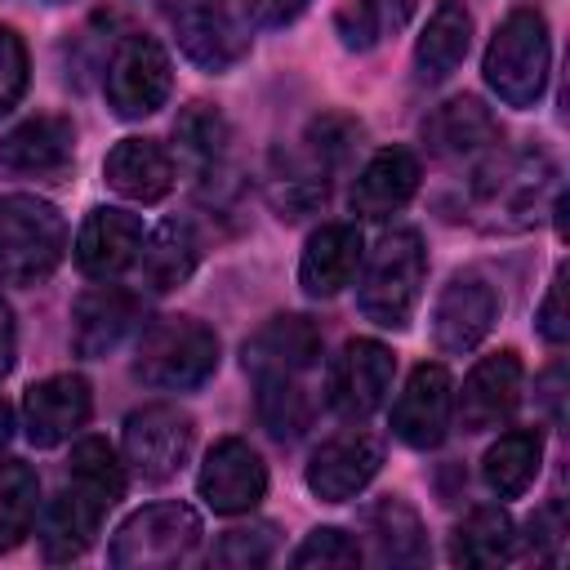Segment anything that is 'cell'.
<instances>
[{
    "instance_id": "cell-25",
    "label": "cell",
    "mask_w": 570,
    "mask_h": 570,
    "mask_svg": "<svg viewBox=\"0 0 570 570\" xmlns=\"http://www.w3.org/2000/svg\"><path fill=\"white\" fill-rule=\"evenodd\" d=\"M468 45H472V13L463 0H441L414 45V71L423 85H436L445 80L463 58H468Z\"/></svg>"
},
{
    "instance_id": "cell-30",
    "label": "cell",
    "mask_w": 570,
    "mask_h": 570,
    "mask_svg": "<svg viewBox=\"0 0 570 570\" xmlns=\"http://www.w3.org/2000/svg\"><path fill=\"white\" fill-rule=\"evenodd\" d=\"M67 485L80 490L85 499H94L102 512H111L125 499V463L116 459V450L102 436H85L71 450L67 463Z\"/></svg>"
},
{
    "instance_id": "cell-34",
    "label": "cell",
    "mask_w": 570,
    "mask_h": 570,
    "mask_svg": "<svg viewBox=\"0 0 570 570\" xmlns=\"http://www.w3.org/2000/svg\"><path fill=\"white\" fill-rule=\"evenodd\" d=\"M258 419L276 441H294L312 419L298 379H258Z\"/></svg>"
},
{
    "instance_id": "cell-7",
    "label": "cell",
    "mask_w": 570,
    "mask_h": 570,
    "mask_svg": "<svg viewBox=\"0 0 570 570\" xmlns=\"http://www.w3.org/2000/svg\"><path fill=\"white\" fill-rule=\"evenodd\" d=\"M169 53L151 36H125L107 62V107L120 120H142L169 98Z\"/></svg>"
},
{
    "instance_id": "cell-28",
    "label": "cell",
    "mask_w": 570,
    "mask_h": 570,
    "mask_svg": "<svg viewBox=\"0 0 570 570\" xmlns=\"http://www.w3.org/2000/svg\"><path fill=\"white\" fill-rule=\"evenodd\" d=\"M174 138H178V156L187 160V169L209 183L214 174H223L227 165V142H232V129L223 120V111H214L209 102H191L178 111L174 120Z\"/></svg>"
},
{
    "instance_id": "cell-35",
    "label": "cell",
    "mask_w": 570,
    "mask_h": 570,
    "mask_svg": "<svg viewBox=\"0 0 570 570\" xmlns=\"http://www.w3.org/2000/svg\"><path fill=\"white\" fill-rule=\"evenodd\" d=\"M272 552H276V525L258 521V525H245V530H227V534L214 543L209 561H214V566L245 570V566H263V561H272Z\"/></svg>"
},
{
    "instance_id": "cell-4",
    "label": "cell",
    "mask_w": 570,
    "mask_h": 570,
    "mask_svg": "<svg viewBox=\"0 0 570 570\" xmlns=\"http://www.w3.org/2000/svg\"><path fill=\"white\" fill-rule=\"evenodd\" d=\"M218 370V334L196 316L156 321L134 356V374L160 392H191Z\"/></svg>"
},
{
    "instance_id": "cell-36",
    "label": "cell",
    "mask_w": 570,
    "mask_h": 570,
    "mask_svg": "<svg viewBox=\"0 0 570 570\" xmlns=\"http://www.w3.org/2000/svg\"><path fill=\"white\" fill-rule=\"evenodd\" d=\"M289 561H294V566H321V570L356 566V561H361V543H356L347 530H338V525H321V530H312V534L294 548Z\"/></svg>"
},
{
    "instance_id": "cell-5",
    "label": "cell",
    "mask_w": 570,
    "mask_h": 570,
    "mask_svg": "<svg viewBox=\"0 0 570 570\" xmlns=\"http://www.w3.org/2000/svg\"><path fill=\"white\" fill-rule=\"evenodd\" d=\"M200 512L169 499V503H147L134 517L120 521V530L111 534V566L120 570H160V566H178L200 548Z\"/></svg>"
},
{
    "instance_id": "cell-6",
    "label": "cell",
    "mask_w": 570,
    "mask_h": 570,
    "mask_svg": "<svg viewBox=\"0 0 570 570\" xmlns=\"http://www.w3.org/2000/svg\"><path fill=\"white\" fill-rule=\"evenodd\" d=\"M169 27L178 36L183 58L214 76L232 71L254 45L245 0H174Z\"/></svg>"
},
{
    "instance_id": "cell-10",
    "label": "cell",
    "mask_w": 570,
    "mask_h": 570,
    "mask_svg": "<svg viewBox=\"0 0 570 570\" xmlns=\"http://www.w3.org/2000/svg\"><path fill=\"white\" fill-rule=\"evenodd\" d=\"M450 414H454L450 370L436 365V361L414 365L405 387H401V396H396V405H392V432L414 450H432V445L445 441Z\"/></svg>"
},
{
    "instance_id": "cell-38",
    "label": "cell",
    "mask_w": 570,
    "mask_h": 570,
    "mask_svg": "<svg viewBox=\"0 0 570 570\" xmlns=\"http://www.w3.org/2000/svg\"><path fill=\"white\" fill-rule=\"evenodd\" d=\"M534 321H539V334H543L552 347L566 343V334H570V316H566V267H557V276H552V285H548V294H543Z\"/></svg>"
},
{
    "instance_id": "cell-17",
    "label": "cell",
    "mask_w": 570,
    "mask_h": 570,
    "mask_svg": "<svg viewBox=\"0 0 570 570\" xmlns=\"http://www.w3.org/2000/svg\"><path fill=\"white\" fill-rule=\"evenodd\" d=\"M76 156V125L58 111L31 116L0 138V169L18 178H58Z\"/></svg>"
},
{
    "instance_id": "cell-15",
    "label": "cell",
    "mask_w": 570,
    "mask_h": 570,
    "mask_svg": "<svg viewBox=\"0 0 570 570\" xmlns=\"http://www.w3.org/2000/svg\"><path fill=\"white\" fill-rule=\"evenodd\" d=\"M379 468H383V445L370 432H343V436H330L312 454L307 490L321 503H347L352 494H361L374 481Z\"/></svg>"
},
{
    "instance_id": "cell-2",
    "label": "cell",
    "mask_w": 570,
    "mask_h": 570,
    "mask_svg": "<svg viewBox=\"0 0 570 570\" xmlns=\"http://www.w3.org/2000/svg\"><path fill=\"white\" fill-rule=\"evenodd\" d=\"M423 276H428V249H423V236L414 227H396L387 232L370 258H365V272H361V289H356V303L361 312L383 325V330H405L419 298H423Z\"/></svg>"
},
{
    "instance_id": "cell-14",
    "label": "cell",
    "mask_w": 570,
    "mask_h": 570,
    "mask_svg": "<svg viewBox=\"0 0 570 570\" xmlns=\"http://www.w3.org/2000/svg\"><path fill=\"white\" fill-rule=\"evenodd\" d=\"M89 410H94V392L80 374H49V379L31 383L22 396L27 441L40 450L62 445L67 436H76L89 423Z\"/></svg>"
},
{
    "instance_id": "cell-20",
    "label": "cell",
    "mask_w": 570,
    "mask_h": 570,
    "mask_svg": "<svg viewBox=\"0 0 570 570\" xmlns=\"http://www.w3.org/2000/svg\"><path fill=\"white\" fill-rule=\"evenodd\" d=\"M414 191H419V156L410 147H383L352 183V214L383 223L396 209H405Z\"/></svg>"
},
{
    "instance_id": "cell-42",
    "label": "cell",
    "mask_w": 570,
    "mask_h": 570,
    "mask_svg": "<svg viewBox=\"0 0 570 570\" xmlns=\"http://www.w3.org/2000/svg\"><path fill=\"white\" fill-rule=\"evenodd\" d=\"M45 4H62V0H45Z\"/></svg>"
},
{
    "instance_id": "cell-33",
    "label": "cell",
    "mask_w": 570,
    "mask_h": 570,
    "mask_svg": "<svg viewBox=\"0 0 570 570\" xmlns=\"http://www.w3.org/2000/svg\"><path fill=\"white\" fill-rule=\"evenodd\" d=\"M410 18V0H347L334 13V27L347 49H374L392 31H401Z\"/></svg>"
},
{
    "instance_id": "cell-16",
    "label": "cell",
    "mask_w": 570,
    "mask_h": 570,
    "mask_svg": "<svg viewBox=\"0 0 570 570\" xmlns=\"http://www.w3.org/2000/svg\"><path fill=\"white\" fill-rule=\"evenodd\" d=\"M142 249V223L129 209H89L80 232H76V267L89 281H116L138 263Z\"/></svg>"
},
{
    "instance_id": "cell-8",
    "label": "cell",
    "mask_w": 570,
    "mask_h": 570,
    "mask_svg": "<svg viewBox=\"0 0 570 570\" xmlns=\"http://www.w3.org/2000/svg\"><path fill=\"white\" fill-rule=\"evenodd\" d=\"M120 445H125V463L142 481H169L196 445V423L178 405H142L125 419Z\"/></svg>"
},
{
    "instance_id": "cell-22",
    "label": "cell",
    "mask_w": 570,
    "mask_h": 570,
    "mask_svg": "<svg viewBox=\"0 0 570 570\" xmlns=\"http://www.w3.org/2000/svg\"><path fill=\"white\" fill-rule=\"evenodd\" d=\"M134 321H138L134 294H125L116 285L85 289L76 298V307H71V347L80 356H107L129 334Z\"/></svg>"
},
{
    "instance_id": "cell-39",
    "label": "cell",
    "mask_w": 570,
    "mask_h": 570,
    "mask_svg": "<svg viewBox=\"0 0 570 570\" xmlns=\"http://www.w3.org/2000/svg\"><path fill=\"white\" fill-rule=\"evenodd\" d=\"M245 9H249V18H258L267 27H285L307 9V0H245Z\"/></svg>"
},
{
    "instance_id": "cell-18",
    "label": "cell",
    "mask_w": 570,
    "mask_h": 570,
    "mask_svg": "<svg viewBox=\"0 0 570 570\" xmlns=\"http://www.w3.org/2000/svg\"><path fill=\"white\" fill-rule=\"evenodd\" d=\"M521 383H525V370H521V356L512 347L494 352V356H481L472 365V374L463 379V392H459V423L468 432H485V428H499L517 405H521Z\"/></svg>"
},
{
    "instance_id": "cell-40",
    "label": "cell",
    "mask_w": 570,
    "mask_h": 570,
    "mask_svg": "<svg viewBox=\"0 0 570 570\" xmlns=\"http://www.w3.org/2000/svg\"><path fill=\"white\" fill-rule=\"evenodd\" d=\"M13 356H18V325H13V307L0 298V379L13 370Z\"/></svg>"
},
{
    "instance_id": "cell-31",
    "label": "cell",
    "mask_w": 570,
    "mask_h": 570,
    "mask_svg": "<svg viewBox=\"0 0 570 570\" xmlns=\"http://www.w3.org/2000/svg\"><path fill=\"white\" fill-rule=\"evenodd\" d=\"M370 534L383 566H423L428 561V534L410 503L383 499L370 508Z\"/></svg>"
},
{
    "instance_id": "cell-24",
    "label": "cell",
    "mask_w": 570,
    "mask_h": 570,
    "mask_svg": "<svg viewBox=\"0 0 570 570\" xmlns=\"http://www.w3.org/2000/svg\"><path fill=\"white\" fill-rule=\"evenodd\" d=\"M102 517L107 512L94 499H85L80 490L62 485V494L40 508V530L36 534H40L45 561H76V557H85L94 534H98V525H102Z\"/></svg>"
},
{
    "instance_id": "cell-9",
    "label": "cell",
    "mask_w": 570,
    "mask_h": 570,
    "mask_svg": "<svg viewBox=\"0 0 570 570\" xmlns=\"http://www.w3.org/2000/svg\"><path fill=\"white\" fill-rule=\"evenodd\" d=\"M196 490L223 517L249 512L267 494V463L249 441L223 436V441L209 445V454L200 463V476H196Z\"/></svg>"
},
{
    "instance_id": "cell-41",
    "label": "cell",
    "mask_w": 570,
    "mask_h": 570,
    "mask_svg": "<svg viewBox=\"0 0 570 570\" xmlns=\"http://www.w3.org/2000/svg\"><path fill=\"white\" fill-rule=\"evenodd\" d=\"M9 436H13V410H9V401L0 396V450L9 445Z\"/></svg>"
},
{
    "instance_id": "cell-21",
    "label": "cell",
    "mask_w": 570,
    "mask_h": 570,
    "mask_svg": "<svg viewBox=\"0 0 570 570\" xmlns=\"http://www.w3.org/2000/svg\"><path fill=\"white\" fill-rule=\"evenodd\" d=\"M102 178L125 200L156 205L174 187V160L156 138H120L102 160Z\"/></svg>"
},
{
    "instance_id": "cell-1",
    "label": "cell",
    "mask_w": 570,
    "mask_h": 570,
    "mask_svg": "<svg viewBox=\"0 0 570 570\" xmlns=\"http://www.w3.org/2000/svg\"><path fill=\"white\" fill-rule=\"evenodd\" d=\"M548 67H552V40H548V18L530 4L512 9L499 31L490 36L485 49V85L499 94L508 107H534L548 89Z\"/></svg>"
},
{
    "instance_id": "cell-26",
    "label": "cell",
    "mask_w": 570,
    "mask_h": 570,
    "mask_svg": "<svg viewBox=\"0 0 570 570\" xmlns=\"http://www.w3.org/2000/svg\"><path fill=\"white\" fill-rule=\"evenodd\" d=\"M196 258H200V240H196L191 223L187 218H165L151 236H142L138 276H142L147 289L165 294V289H178L196 272Z\"/></svg>"
},
{
    "instance_id": "cell-32",
    "label": "cell",
    "mask_w": 570,
    "mask_h": 570,
    "mask_svg": "<svg viewBox=\"0 0 570 570\" xmlns=\"http://www.w3.org/2000/svg\"><path fill=\"white\" fill-rule=\"evenodd\" d=\"M40 512V476L31 463L4 459L0 463V552L18 548Z\"/></svg>"
},
{
    "instance_id": "cell-23",
    "label": "cell",
    "mask_w": 570,
    "mask_h": 570,
    "mask_svg": "<svg viewBox=\"0 0 570 570\" xmlns=\"http://www.w3.org/2000/svg\"><path fill=\"white\" fill-rule=\"evenodd\" d=\"M423 142L432 156H445V160L476 156L499 142V120L476 98H450L423 120Z\"/></svg>"
},
{
    "instance_id": "cell-29",
    "label": "cell",
    "mask_w": 570,
    "mask_h": 570,
    "mask_svg": "<svg viewBox=\"0 0 570 570\" xmlns=\"http://www.w3.org/2000/svg\"><path fill=\"white\" fill-rule=\"evenodd\" d=\"M517 552V525L503 508H472L450 534L454 566H499Z\"/></svg>"
},
{
    "instance_id": "cell-27",
    "label": "cell",
    "mask_w": 570,
    "mask_h": 570,
    "mask_svg": "<svg viewBox=\"0 0 570 570\" xmlns=\"http://www.w3.org/2000/svg\"><path fill=\"white\" fill-rule=\"evenodd\" d=\"M539 463H543V436L534 428H512L503 432L485 459H481V476L490 485V494L499 499H521L534 476H539Z\"/></svg>"
},
{
    "instance_id": "cell-12",
    "label": "cell",
    "mask_w": 570,
    "mask_h": 570,
    "mask_svg": "<svg viewBox=\"0 0 570 570\" xmlns=\"http://www.w3.org/2000/svg\"><path fill=\"white\" fill-rule=\"evenodd\" d=\"M396 356L379 338H352L330 370V405L343 419H370L392 392Z\"/></svg>"
},
{
    "instance_id": "cell-11",
    "label": "cell",
    "mask_w": 570,
    "mask_h": 570,
    "mask_svg": "<svg viewBox=\"0 0 570 570\" xmlns=\"http://www.w3.org/2000/svg\"><path fill=\"white\" fill-rule=\"evenodd\" d=\"M321 347H325L321 325L307 321V316L285 312V316L263 321V325L245 338L240 361H245V370H249L254 379H298L303 370H312V365L321 361Z\"/></svg>"
},
{
    "instance_id": "cell-13",
    "label": "cell",
    "mask_w": 570,
    "mask_h": 570,
    "mask_svg": "<svg viewBox=\"0 0 570 570\" xmlns=\"http://www.w3.org/2000/svg\"><path fill=\"white\" fill-rule=\"evenodd\" d=\"M494 321H499L494 285L476 272H459L432 307V338L441 352H472L490 334Z\"/></svg>"
},
{
    "instance_id": "cell-37",
    "label": "cell",
    "mask_w": 570,
    "mask_h": 570,
    "mask_svg": "<svg viewBox=\"0 0 570 570\" xmlns=\"http://www.w3.org/2000/svg\"><path fill=\"white\" fill-rule=\"evenodd\" d=\"M27 94V45L18 31L0 27V116L18 107Z\"/></svg>"
},
{
    "instance_id": "cell-3",
    "label": "cell",
    "mask_w": 570,
    "mask_h": 570,
    "mask_svg": "<svg viewBox=\"0 0 570 570\" xmlns=\"http://www.w3.org/2000/svg\"><path fill=\"white\" fill-rule=\"evenodd\" d=\"M67 249L62 214L27 191L0 196V281L4 285H36L45 281Z\"/></svg>"
},
{
    "instance_id": "cell-19",
    "label": "cell",
    "mask_w": 570,
    "mask_h": 570,
    "mask_svg": "<svg viewBox=\"0 0 570 570\" xmlns=\"http://www.w3.org/2000/svg\"><path fill=\"white\" fill-rule=\"evenodd\" d=\"M365 258V240L356 223H325L321 232H312V240L303 245L298 258V285L312 298H334L361 267Z\"/></svg>"
}]
</instances>
